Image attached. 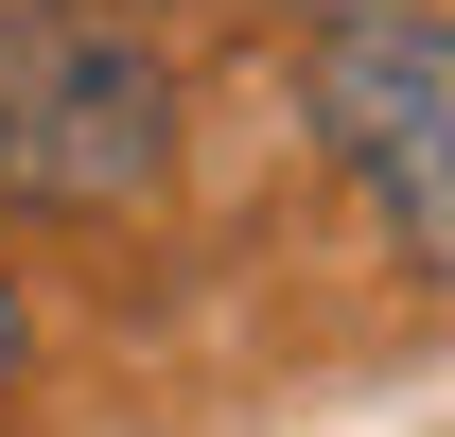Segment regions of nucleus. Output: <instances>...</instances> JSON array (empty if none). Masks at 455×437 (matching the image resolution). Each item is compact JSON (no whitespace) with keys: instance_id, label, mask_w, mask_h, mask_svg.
<instances>
[{"instance_id":"obj_1","label":"nucleus","mask_w":455,"mask_h":437,"mask_svg":"<svg viewBox=\"0 0 455 437\" xmlns=\"http://www.w3.org/2000/svg\"><path fill=\"white\" fill-rule=\"evenodd\" d=\"M175 175V53L106 0H0V211H140Z\"/></svg>"},{"instance_id":"obj_2","label":"nucleus","mask_w":455,"mask_h":437,"mask_svg":"<svg viewBox=\"0 0 455 437\" xmlns=\"http://www.w3.org/2000/svg\"><path fill=\"white\" fill-rule=\"evenodd\" d=\"M298 106L333 140V175L386 211V245L455 298V18L438 0H333L298 36Z\"/></svg>"},{"instance_id":"obj_3","label":"nucleus","mask_w":455,"mask_h":437,"mask_svg":"<svg viewBox=\"0 0 455 437\" xmlns=\"http://www.w3.org/2000/svg\"><path fill=\"white\" fill-rule=\"evenodd\" d=\"M18 350H36V315H18V280H0V385H18Z\"/></svg>"}]
</instances>
